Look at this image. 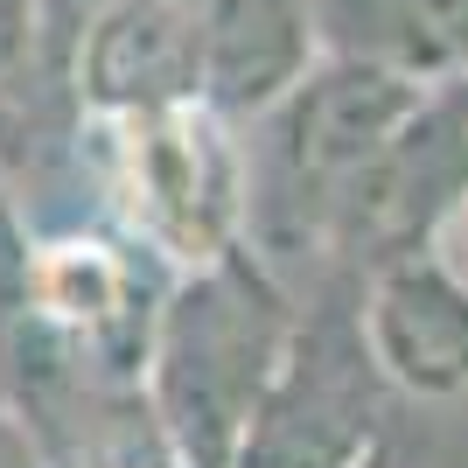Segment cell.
<instances>
[{"label":"cell","instance_id":"3957f363","mask_svg":"<svg viewBox=\"0 0 468 468\" xmlns=\"http://www.w3.org/2000/svg\"><path fill=\"white\" fill-rule=\"evenodd\" d=\"M391 385L356 329V273H329L293 308V335L259 391L231 468H371Z\"/></svg>","mask_w":468,"mask_h":468},{"label":"cell","instance_id":"277c9868","mask_svg":"<svg viewBox=\"0 0 468 468\" xmlns=\"http://www.w3.org/2000/svg\"><path fill=\"white\" fill-rule=\"evenodd\" d=\"M468 189V70L420 91L399 126L385 133L329 224V273H364L378 259L441 245L454 203Z\"/></svg>","mask_w":468,"mask_h":468},{"label":"cell","instance_id":"6da1fadb","mask_svg":"<svg viewBox=\"0 0 468 468\" xmlns=\"http://www.w3.org/2000/svg\"><path fill=\"white\" fill-rule=\"evenodd\" d=\"M293 308H301L293 287L252 245H231V252L176 273V287L154 308L147 364H140L168 468L238 462L245 420L293 335Z\"/></svg>","mask_w":468,"mask_h":468},{"label":"cell","instance_id":"8992f818","mask_svg":"<svg viewBox=\"0 0 468 468\" xmlns=\"http://www.w3.org/2000/svg\"><path fill=\"white\" fill-rule=\"evenodd\" d=\"M28 308L70 356H84L105 378H133L147 364L161 293H147L140 259L98 231H63L28 252Z\"/></svg>","mask_w":468,"mask_h":468},{"label":"cell","instance_id":"52a82bcc","mask_svg":"<svg viewBox=\"0 0 468 468\" xmlns=\"http://www.w3.org/2000/svg\"><path fill=\"white\" fill-rule=\"evenodd\" d=\"M84 112H147L203 98V0H91L63 49Z\"/></svg>","mask_w":468,"mask_h":468},{"label":"cell","instance_id":"9c48e42d","mask_svg":"<svg viewBox=\"0 0 468 468\" xmlns=\"http://www.w3.org/2000/svg\"><path fill=\"white\" fill-rule=\"evenodd\" d=\"M314 57L441 84L468 70V0H308Z\"/></svg>","mask_w":468,"mask_h":468},{"label":"cell","instance_id":"30bf717a","mask_svg":"<svg viewBox=\"0 0 468 468\" xmlns=\"http://www.w3.org/2000/svg\"><path fill=\"white\" fill-rule=\"evenodd\" d=\"M441 238L454 245V252H448V266L468 280V189H462V203H454V217H448V231H441Z\"/></svg>","mask_w":468,"mask_h":468},{"label":"cell","instance_id":"5b68a950","mask_svg":"<svg viewBox=\"0 0 468 468\" xmlns=\"http://www.w3.org/2000/svg\"><path fill=\"white\" fill-rule=\"evenodd\" d=\"M356 329L391 399H420V406L468 399V280L448 266L441 245L364 266Z\"/></svg>","mask_w":468,"mask_h":468},{"label":"cell","instance_id":"7a4b0ae2","mask_svg":"<svg viewBox=\"0 0 468 468\" xmlns=\"http://www.w3.org/2000/svg\"><path fill=\"white\" fill-rule=\"evenodd\" d=\"M98 168L119 224L161 266H203V259L245 245V140L203 98L147 105V112H91Z\"/></svg>","mask_w":468,"mask_h":468},{"label":"cell","instance_id":"ba28073f","mask_svg":"<svg viewBox=\"0 0 468 468\" xmlns=\"http://www.w3.org/2000/svg\"><path fill=\"white\" fill-rule=\"evenodd\" d=\"M314 63L308 0H203V105L252 119Z\"/></svg>","mask_w":468,"mask_h":468}]
</instances>
